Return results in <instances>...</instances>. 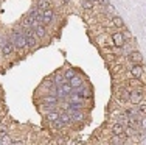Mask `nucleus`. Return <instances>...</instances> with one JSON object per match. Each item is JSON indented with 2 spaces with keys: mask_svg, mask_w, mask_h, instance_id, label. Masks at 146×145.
<instances>
[{
  "mask_svg": "<svg viewBox=\"0 0 146 145\" xmlns=\"http://www.w3.org/2000/svg\"><path fill=\"white\" fill-rule=\"evenodd\" d=\"M110 131L113 136H124V125L123 123H113Z\"/></svg>",
  "mask_w": 146,
  "mask_h": 145,
  "instance_id": "obj_11",
  "label": "nucleus"
},
{
  "mask_svg": "<svg viewBox=\"0 0 146 145\" xmlns=\"http://www.w3.org/2000/svg\"><path fill=\"white\" fill-rule=\"evenodd\" d=\"M145 98V91L141 89H135V91H131V97H129V103L132 105H140Z\"/></svg>",
  "mask_w": 146,
  "mask_h": 145,
  "instance_id": "obj_2",
  "label": "nucleus"
},
{
  "mask_svg": "<svg viewBox=\"0 0 146 145\" xmlns=\"http://www.w3.org/2000/svg\"><path fill=\"white\" fill-rule=\"evenodd\" d=\"M54 20V9L50 8V9H45L42 11V25H50L51 22Z\"/></svg>",
  "mask_w": 146,
  "mask_h": 145,
  "instance_id": "obj_4",
  "label": "nucleus"
},
{
  "mask_svg": "<svg viewBox=\"0 0 146 145\" xmlns=\"http://www.w3.org/2000/svg\"><path fill=\"white\" fill-rule=\"evenodd\" d=\"M138 128H141V130H146V116H143L140 120H138Z\"/></svg>",
  "mask_w": 146,
  "mask_h": 145,
  "instance_id": "obj_26",
  "label": "nucleus"
},
{
  "mask_svg": "<svg viewBox=\"0 0 146 145\" xmlns=\"http://www.w3.org/2000/svg\"><path fill=\"white\" fill-rule=\"evenodd\" d=\"M33 31H34V36L36 37H45L47 36V30H45L44 25H36L33 28Z\"/></svg>",
  "mask_w": 146,
  "mask_h": 145,
  "instance_id": "obj_13",
  "label": "nucleus"
},
{
  "mask_svg": "<svg viewBox=\"0 0 146 145\" xmlns=\"http://www.w3.org/2000/svg\"><path fill=\"white\" fill-rule=\"evenodd\" d=\"M127 61H131L132 64H141L143 56H141V53L138 50H132L127 53Z\"/></svg>",
  "mask_w": 146,
  "mask_h": 145,
  "instance_id": "obj_6",
  "label": "nucleus"
},
{
  "mask_svg": "<svg viewBox=\"0 0 146 145\" xmlns=\"http://www.w3.org/2000/svg\"><path fill=\"white\" fill-rule=\"evenodd\" d=\"M137 111L140 112V116H146V103H140Z\"/></svg>",
  "mask_w": 146,
  "mask_h": 145,
  "instance_id": "obj_25",
  "label": "nucleus"
},
{
  "mask_svg": "<svg viewBox=\"0 0 146 145\" xmlns=\"http://www.w3.org/2000/svg\"><path fill=\"white\" fill-rule=\"evenodd\" d=\"M0 144L2 145H13V139L8 133H0Z\"/></svg>",
  "mask_w": 146,
  "mask_h": 145,
  "instance_id": "obj_16",
  "label": "nucleus"
},
{
  "mask_svg": "<svg viewBox=\"0 0 146 145\" xmlns=\"http://www.w3.org/2000/svg\"><path fill=\"white\" fill-rule=\"evenodd\" d=\"M92 2H93V3H95V2H100V0H92Z\"/></svg>",
  "mask_w": 146,
  "mask_h": 145,
  "instance_id": "obj_30",
  "label": "nucleus"
},
{
  "mask_svg": "<svg viewBox=\"0 0 146 145\" xmlns=\"http://www.w3.org/2000/svg\"><path fill=\"white\" fill-rule=\"evenodd\" d=\"M14 50H16V47H14V44H13L11 39H8L2 45V55H3V56H9V55H13V51H14Z\"/></svg>",
  "mask_w": 146,
  "mask_h": 145,
  "instance_id": "obj_8",
  "label": "nucleus"
},
{
  "mask_svg": "<svg viewBox=\"0 0 146 145\" xmlns=\"http://www.w3.org/2000/svg\"><path fill=\"white\" fill-rule=\"evenodd\" d=\"M58 102H59V98L56 97V94H48V95H45L42 98L44 105H50V106H56Z\"/></svg>",
  "mask_w": 146,
  "mask_h": 145,
  "instance_id": "obj_9",
  "label": "nucleus"
},
{
  "mask_svg": "<svg viewBox=\"0 0 146 145\" xmlns=\"http://www.w3.org/2000/svg\"><path fill=\"white\" fill-rule=\"evenodd\" d=\"M62 75H64V80L70 81L72 78L76 75V70H75V69H67V70H64V72H62Z\"/></svg>",
  "mask_w": 146,
  "mask_h": 145,
  "instance_id": "obj_20",
  "label": "nucleus"
},
{
  "mask_svg": "<svg viewBox=\"0 0 146 145\" xmlns=\"http://www.w3.org/2000/svg\"><path fill=\"white\" fill-rule=\"evenodd\" d=\"M75 94L79 97L81 100H87V98H90V91L87 88H81V89H76L75 91Z\"/></svg>",
  "mask_w": 146,
  "mask_h": 145,
  "instance_id": "obj_12",
  "label": "nucleus"
},
{
  "mask_svg": "<svg viewBox=\"0 0 146 145\" xmlns=\"http://www.w3.org/2000/svg\"><path fill=\"white\" fill-rule=\"evenodd\" d=\"M59 120H61V122H64L65 125H68V123L72 122L70 114H68V112H62V114H61V117H59Z\"/></svg>",
  "mask_w": 146,
  "mask_h": 145,
  "instance_id": "obj_23",
  "label": "nucleus"
},
{
  "mask_svg": "<svg viewBox=\"0 0 146 145\" xmlns=\"http://www.w3.org/2000/svg\"><path fill=\"white\" fill-rule=\"evenodd\" d=\"M112 25L115 27V28H118V30L124 28V22H123V19H121L120 16H113L112 17Z\"/></svg>",
  "mask_w": 146,
  "mask_h": 145,
  "instance_id": "obj_17",
  "label": "nucleus"
},
{
  "mask_svg": "<svg viewBox=\"0 0 146 145\" xmlns=\"http://www.w3.org/2000/svg\"><path fill=\"white\" fill-rule=\"evenodd\" d=\"M100 3L103 6H110V0H100Z\"/></svg>",
  "mask_w": 146,
  "mask_h": 145,
  "instance_id": "obj_27",
  "label": "nucleus"
},
{
  "mask_svg": "<svg viewBox=\"0 0 146 145\" xmlns=\"http://www.w3.org/2000/svg\"><path fill=\"white\" fill-rule=\"evenodd\" d=\"M129 97H131L129 89H121V91L118 92V100H120V102H129Z\"/></svg>",
  "mask_w": 146,
  "mask_h": 145,
  "instance_id": "obj_15",
  "label": "nucleus"
},
{
  "mask_svg": "<svg viewBox=\"0 0 146 145\" xmlns=\"http://www.w3.org/2000/svg\"><path fill=\"white\" fill-rule=\"evenodd\" d=\"M13 145H25L23 142H13Z\"/></svg>",
  "mask_w": 146,
  "mask_h": 145,
  "instance_id": "obj_28",
  "label": "nucleus"
},
{
  "mask_svg": "<svg viewBox=\"0 0 146 145\" xmlns=\"http://www.w3.org/2000/svg\"><path fill=\"white\" fill-rule=\"evenodd\" d=\"M11 41H13V44H14V47L19 48V50H25L27 48V41H25V34L23 33H19V31L13 33Z\"/></svg>",
  "mask_w": 146,
  "mask_h": 145,
  "instance_id": "obj_1",
  "label": "nucleus"
},
{
  "mask_svg": "<svg viewBox=\"0 0 146 145\" xmlns=\"http://www.w3.org/2000/svg\"><path fill=\"white\" fill-rule=\"evenodd\" d=\"M123 145H126V144H123Z\"/></svg>",
  "mask_w": 146,
  "mask_h": 145,
  "instance_id": "obj_31",
  "label": "nucleus"
},
{
  "mask_svg": "<svg viewBox=\"0 0 146 145\" xmlns=\"http://www.w3.org/2000/svg\"><path fill=\"white\" fill-rule=\"evenodd\" d=\"M68 83H70V86H72L73 89H81V88H86L84 78H82L81 75H78V74H76L75 77H73V78H72V80L68 81Z\"/></svg>",
  "mask_w": 146,
  "mask_h": 145,
  "instance_id": "obj_7",
  "label": "nucleus"
},
{
  "mask_svg": "<svg viewBox=\"0 0 146 145\" xmlns=\"http://www.w3.org/2000/svg\"><path fill=\"white\" fill-rule=\"evenodd\" d=\"M78 145H86V144H84V142H79V144H78Z\"/></svg>",
  "mask_w": 146,
  "mask_h": 145,
  "instance_id": "obj_29",
  "label": "nucleus"
},
{
  "mask_svg": "<svg viewBox=\"0 0 146 145\" xmlns=\"http://www.w3.org/2000/svg\"><path fill=\"white\" fill-rule=\"evenodd\" d=\"M129 72H131V78H141L145 74V69L141 64H132Z\"/></svg>",
  "mask_w": 146,
  "mask_h": 145,
  "instance_id": "obj_5",
  "label": "nucleus"
},
{
  "mask_svg": "<svg viewBox=\"0 0 146 145\" xmlns=\"http://www.w3.org/2000/svg\"><path fill=\"white\" fill-rule=\"evenodd\" d=\"M51 78H53V81H54V84H62V83H64L65 80H64V75H62V74H58V75H54V77H51Z\"/></svg>",
  "mask_w": 146,
  "mask_h": 145,
  "instance_id": "obj_24",
  "label": "nucleus"
},
{
  "mask_svg": "<svg viewBox=\"0 0 146 145\" xmlns=\"http://www.w3.org/2000/svg\"><path fill=\"white\" fill-rule=\"evenodd\" d=\"M47 120L48 122H51V123H54V122H58L59 120V117H61V114L56 112V111H50V112H47Z\"/></svg>",
  "mask_w": 146,
  "mask_h": 145,
  "instance_id": "obj_18",
  "label": "nucleus"
},
{
  "mask_svg": "<svg viewBox=\"0 0 146 145\" xmlns=\"http://www.w3.org/2000/svg\"><path fill=\"white\" fill-rule=\"evenodd\" d=\"M68 114H70L72 122H82V120H86V114L81 111H68Z\"/></svg>",
  "mask_w": 146,
  "mask_h": 145,
  "instance_id": "obj_10",
  "label": "nucleus"
},
{
  "mask_svg": "<svg viewBox=\"0 0 146 145\" xmlns=\"http://www.w3.org/2000/svg\"><path fill=\"white\" fill-rule=\"evenodd\" d=\"M110 142L113 145H123L124 140H123V136H112L110 137Z\"/></svg>",
  "mask_w": 146,
  "mask_h": 145,
  "instance_id": "obj_22",
  "label": "nucleus"
},
{
  "mask_svg": "<svg viewBox=\"0 0 146 145\" xmlns=\"http://www.w3.org/2000/svg\"><path fill=\"white\" fill-rule=\"evenodd\" d=\"M59 86H61V89L65 92V95H70L72 92H73V88L70 86V83H68V81H64L62 84H59Z\"/></svg>",
  "mask_w": 146,
  "mask_h": 145,
  "instance_id": "obj_21",
  "label": "nucleus"
},
{
  "mask_svg": "<svg viewBox=\"0 0 146 145\" xmlns=\"http://www.w3.org/2000/svg\"><path fill=\"white\" fill-rule=\"evenodd\" d=\"M81 6H82V9H84V11H92L93 6H95V3H93L92 0H82Z\"/></svg>",
  "mask_w": 146,
  "mask_h": 145,
  "instance_id": "obj_19",
  "label": "nucleus"
},
{
  "mask_svg": "<svg viewBox=\"0 0 146 145\" xmlns=\"http://www.w3.org/2000/svg\"><path fill=\"white\" fill-rule=\"evenodd\" d=\"M110 39H112L113 45H117V47H123L124 45V37H123V33H121L120 30L112 31V34H110Z\"/></svg>",
  "mask_w": 146,
  "mask_h": 145,
  "instance_id": "obj_3",
  "label": "nucleus"
},
{
  "mask_svg": "<svg viewBox=\"0 0 146 145\" xmlns=\"http://www.w3.org/2000/svg\"><path fill=\"white\" fill-rule=\"evenodd\" d=\"M53 8V5H51V0H37V9H50Z\"/></svg>",
  "mask_w": 146,
  "mask_h": 145,
  "instance_id": "obj_14",
  "label": "nucleus"
}]
</instances>
